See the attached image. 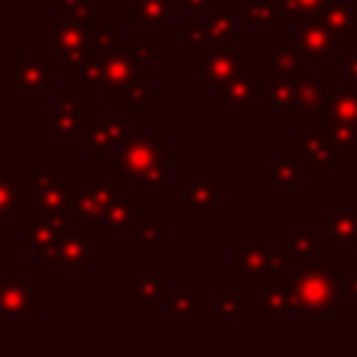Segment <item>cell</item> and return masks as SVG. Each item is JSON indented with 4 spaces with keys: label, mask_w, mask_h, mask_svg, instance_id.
<instances>
[{
    "label": "cell",
    "mask_w": 357,
    "mask_h": 357,
    "mask_svg": "<svg viewBox=\"0 0 357 357\" xmlns=\"http://www.w3.org/2000/svg\"><path fill=\"white\" fill-rule=\"evenodd\" d=\"M31 301H36V290H31L20 282H0V310L22 312V310L36 307Z\"/></svg>",
    "instance_id": "obj_1"
},
{
    "label": "cell",
    "mask_w": 357,
    "mask_h": 357,
    "mask_svg": "<svg viewBox=\"0 0 357 357\" xmlns=\"http://www.w3.org/2000/svg\"><path fill=\"white\" fill-rule=\"evenodd\" d=\"M50 81L47 64H20L17 67V95H36Z\"/></svg>",
    "instance_id": "obj_2"
},
{
    "label": "cell",
    "mask_w": 357,
    "mask_h": 357,
    "mask_svg": "<svg viewBox=\"0 0 357 357\" xmlns=\"http://www.w3.org/2000/svg\"><path fill=\"white\" fill-rule=\"evenodd\" d=\"M14 212V184L0 178V218Z\"/></svg>",
    "instance_id": "obj_3"
}]
</instances>
